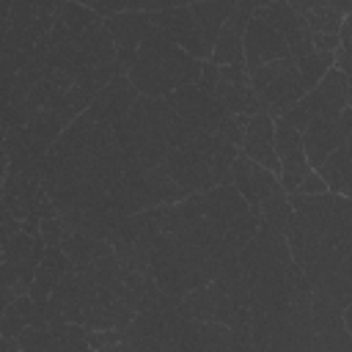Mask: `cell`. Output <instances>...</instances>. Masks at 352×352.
<instances>
[{
	"label": "cell",
	"mask_w": 352,
	"mask_h": 352,
	"mask_svg": "<svg viewBox=\"0 0 352 352\" xmlns=\"http://www.w3.org/2000/svg\"><path fill=\"white\" fill-rule=\"evenodd\" d=\"M198 77H201V60L179 50L154 25L143 36L132 63L126 66V80L132 82L138 96L146 99H165L176 88L195 85Z\"/></svg>",
	"instance_id": "1"
},
{
	"label": "cell",
	"mask_w": 352,
	"mask_h": 352,
	"mask_svg": "<svg viewBox=\"0 0 352 352\" xmlns=\"http://www.w3.org/2000/svg\"><path fill=\"white\" fill-rule=\"evenodd\" d=\"M165 102L179 116V121L190 129L192 138L214 135L217 126H220V121L226 118V110L217 104V99L209 96V94H204L198 85L176 88L173 94L165 96Z\"/></svg>",
	"instance_id": "2"
},
{
	"label": "cell",
	"mask_w": 352,
	"mask_h": 352,
	"mask_svg": "<svg viewBox=\"0 0 352 352\" xmlns=\"http://www.w3.org/2000/svg\"><path fill=\"white\" fill-rule=\"evenodd\" d=\"M349 132H352V107L344 110L336 121H327V118H319V116H311L308 126L302 129V154H305V162L311 170H316L336 148L346 146L349 143Z\"/></svg>",
	"instance_id": "3"
},
{
	"label": "cell",
	"mask_w": 352,
	"mask_h": 352,
	"mask_svg": "<svg viewBox=\"0 0 352 352\" xmlns=\"http://www.w3.org/2000/svg\"><path fill=\"white\" fill-rule=\"evenodd\" d=\"M148 14H151V25L160 33H165L179 50H184L195 60H209L212 52L204 47V38L195 28L190 6H154Z\"/></svg>",
	"instance_id": "4"
},
{
	"label": "cell",
	"mask_w": 352,
	"mask_h": 352,
	"mask_svg": "<svg viewBox=\"0 0 352 352\" xmlns=\"http://www.w3.org/2000/svg\"><path fill=\"white\" fill-rule=\"evenodd\" d=\"M275 124V157H278V182L280 187L289 192L297 190V184L302 182V176L311 170L302 154V138L297 129H292L289 124H283L280 118L272 121Z\"/></svg>",
	"instance_id": "5"
},
{
	"label": "cell",
	"mask_w": 352,
	"mask_h": 352,
	"mask_svg": "<svg viewBox=\"0 0 352 352\" xmlns=\"http://www.w3.org/2000/svg\"><path fill=\"white\" fill-rule=\"evenodd\" d=\"M300 102L308 107L311 116L336 121L344 110H349V102H352L349 77L336 72V69H327V74L316 82V88H311Z\"/></svg>",
	"instance_id": "6"
},
{
	"label": "cell",
	"mask_w": 352,
	"mask_h": 352,
	"mask_svg": "<svg viewBox=\"0 0 352 352\" xmlns=\"http://www.w3.org/2000/svg\"><path fill=\"white\" fill-rule=\"evenodd\" d=\"M242 55H245V69L250 74L264 63L289 58V50H286V41L280 38V33L272 25L250 16L248 25H245V36H242Z\"/></svg>",
	"instance_id": "7"
},
{
	"label": "cell",
	"mask_w": 352,
	"mask_h": 352,
	"mask_svg": "<svg viewBox=\"0 0 352 352\" xmlns=\"http://www.w3.org/2000/svg\"><path fill=\"white\" fill-rule=\"evenodd\" d=\"M135 99H138V91L132 88V82L126 80V74H121V77H113V80L94 96V102L88 104L85 116H88L91 121H96V124L116 126V124L126 116V110L132 107Z\"/></svg>",
	"instance_id": "8"
},
{
	"label": "cell",
	"mask_w": 352,
	"mask_h": 352,
	"mask_svg": "<svg viewBox=\"0 0 352 352\" xmlns=\"http://www.w3.org/2000/svg\"><path fill=\"white\" fill-rule=\"evenodd\" d=\"M242 157H248L253 165L270 170L278 176V157H275V124L267 113L250 116L242 135Z\"/></svg>",
	"instance_id": "9"
},
{
	"label": "cell",
	"mask_w": 352,
	"mask_h": 352,
	"mask_svg": "<svg viewBox=\"0 0 352 352\" xmlns=\"http://www.w3.org/2000/svg\"><path fill=\"white\" fill-rule=\"evenodd\" d=\"M154 6H132L126 11H118L107 19H102L104 30L110 33L118 52H135L143 41V36L151 30V11Z\"/></svg>",
	"instance_id": "10"
},
{
	"label": "cell",
	"mask_w": 352,
	"mask_h": 352,
	"mask_svg": "<svg viewBox=\"0 0 352 352\" xmlns=\"http://www.w3.org/2000/svg\"><path fill=\"white\" fill-rule=\"evenodd\" d=\"M253 16V3H234V11L228 14L226 25L217 33V41L212 47L209 60L214 66H234V63H245L242 55V36H245V25Z\"/></svg>",
	"instance_id": "11"
},
{
	"label": "cell",
	"mask_w": 352,
	"mask_h": 352,
	"mask_svg": "<svg viewBox=\"0 0 352 352\" xmlns=\"http://www.w3.org/2000/svg\"><path fill=\"white\" fill-rule=\"evenodd\" d=\"M198 198H201V209H204L209 226H212L220 236L226 234V228H228L236 217H242L245 212H250L248 204H245V198L234 190V184H217V187H212L209 192H201Z\"/></svg>",
	"instance_id": "12"
},
{
	"label": "cell",
	"mask_w": 352,
	"mask_h": 352,
	"mask_svg": "<svg viewBox=\"0 0 352 352\" xmlns=\"http://www.w3.org/2000/svg\"><path fill=\"white\" fill-rule=\"evenodd\" d=\"M258 96V102H261V110L275 121V118H280L289 107H294L302 96H305V88H302V82H300V77H297V69H294V63L286 69V72H280L264 91H258L256 94Z\"/></svg>",
	"instance_id": "13"
},
{
	"label": "cell",
	"mask_w": 352,
	"mask_h": 352,
	"mask_svg": "<svg viewBox=\"0 0 352 352\" xmlns=\"http://www.w3.org/2000/svg\"><path fill=\"white\" fill-rule=\"evenodd\" d=\"M69 267H72V264H69V258L63 256L60 248H44L41 261H38L36 275H33V283H30V289H28V297L36 302V308L44 311V305H47L52 289L58 286V280L66 275Z\"/></svg>",
	"instance_id": "14"
},
{
	"label": "cell",
	"mask_w": 352,
	"mask_h": 352,
	"mask_svg": "<svg viewBox=\"0 0 352 352\" xmlns=\"http://www.w3.org/2000/svg\"><path fill=\"white\" fill-rule=\"evenodd\" d=\"M316 176L324 182L327 192L333 195H341V198H349L352 195V165H349V143L336 148L319 168H316Z\"/></svg>",
	"instance_id": "15"
},
{
	"label": "cell",
	"mask_w": 352,
	"mask_h": 352,
	"mask_svg": "<svg viewBox=\"0 0 352 352\" xmlns=\"http://www.w3.org/2000/svg\"><path fill=\"white\" fill-rule=\"evenodd\" d=\"M234 11V3H192L190 6V14L195 19V28L204 38V47L212 52L214 41H217V33L220 28L226 25L228 14Z\"/></svg>",
	"instance_id": "16"
},
{
	"label": "cell",
	"mask_w": 352,
	"mask_h": 352,
	"mask_svg": "<svg viewBox=\"0 0 352 352\" xmlns=\"http://www.w3.org/2000/svg\"><path fill=\"white\" fill-rule=\"evenodd\" d=\"M63 250V256L69 258L72 267H82L99 256H107L113 253L110 250V242H102V239H94L88 234H77V231H63V239L58 245Z\"/></svg>",
	"instance_id": "17"
},
{
	"label": "cell",
	"mask_w": 352,
	"mask_h": 352,
	"mask_svg": "<svg viewBox=\"0 0 352 352\" xmlns=\"http://www.w3.org/2000/svg\"><path fill=\"white\" fill-rule=\"evenodd\" d=\"M258 220L264 226H270L272 231L286 236V228H289V220H292V206H289V195L280 184L258 201Z\"/></svg>",
	"instance_id": "18"
},
{
	"label": "cell",
	"mask_w": 352,
	"mask_h": 352,
	"mask_svg": "<svg viewBox=\"0 0 352 352\" xmlns=\"http://www.w3.org/2000/svg\"><path fill=\"white\" fill-rule=\"evenodd\" d=\"M50 336L60 344L63 352H91L88 346V330L74 324V322H55V324H47Z\"/></svg>",
	"instance_id": "19"
},
{
	"label": "cell",
	"mask_w": 352,
	"mask_h": 352,
	"mask_svg": "<svg viewBox=\"0 0 352 352\" xmlns=\"http://www.w3.org/2000/svg\"><path fill=\"white\" fill-rule=\"evenodd\" d=\"M33 245H36V236H30L25 231L8 236V242L3 245V261L14 264V267H22L33 256Z\"/></svg>",
	"instance_id": "20"
},
{
	"label": "cell",
	"mask_w": 352,
	"mask_h": 352,
	"mask_svg": "<svg viewBox=\"0 0 352 352\" xmlns=\"http://www.w3.org/2000/svg\"><path fill=\"white\" fill-rule=\"evenodd\" d=\"M250 182H253V195H256V201H261L264 195H270V192L280 184L275 173H270V170H264V168H258V165L250 168Z\"/></svg>",
	"instance_id": "21"
},
{
	"label": "cell",
	"mask_w": 352,
	"mask_h": 352,
	"mask_svg": "<svg viewBox=\"0 0 352 352\" xmlns=\"http://www.w3.org/2000/svg\"><path fill=\"white\" fill-rule=\"evenodd\" d=\"M38 236L44 239V248H58L60 239H63V223H60V217L38 220Z\"/></svg>",
	"instance_id": "22"
},
{
	"label": "cell",
	"mask_w": 352,
	"mask_h": 352,
	"mask_svg": "<svg viewBox=\"0 0 352 352\" xmlns=\"http://www.w3.org/2000/svg\"><path fill=\"white\" fill-rule=\"evenodd\" d=\"M118 341H124V333L121 330H88V346H91V352L94 349L113 346Z\"/></svg>",
	"instance_id": "23"
},
{
	"label": "cell",
	"mask_w": 352,
	"mask_h": 352,
	"mask_svg": "<svg viewBox=\"0 0 352 352\" xmlns=\"http://www.w3.org/2000/svg\"><path fill=\"white\" fill-rule=\"evenodd\" d=\"M294 192H297V195H324L327 187H324V182L316 176V170H308V173L302 176V182L297 184Z\"/></svg>",
	"instance_id": "24"
},
{
	"label": "cell",
	"mask_w": 352,
	"mask_h": 352,
	"mask_svg": "<svg viewBox=\"0 0 352 352\" xmlns=\"http://www.w3.org/2000/svg\"><path fill=\"white\" fill-rule=\"evenodd\" d=\"M94 352H132V349H129V344L118 341V344H113V346H104V349H94Z\"/></svg>",
	"instance_id": "25"
},
{
	"label": "cell",
	"mask_w": 352,
	"mask_h": 352,
	"mask_svg": "<svg viewBox=\"0 0 352 352\" xmlns=\"http://www.w3.org/2000/svg\"><path fill=\"white\" fill-rule=\"evenodd\" d=\"M0 352H22L16 346V341H8V338H0Z\"/></svg>",
	"instance_id": "26"
},
{
	"label": "cell",
	"mask_w": 352,
	"mask_h": 352,
	"mask_svg": "<svg viewBox=\"0 0 352 352\" xmlns=\"http://www.w3.org/2000/svg\"><path fill=\"white\" fill-rule=\"evenodd\" d=\"M165 352H179V349H176V344H173V346H168V349H165Z\"/></svg>",
	"instance_id": "27"
}]
</instances>
